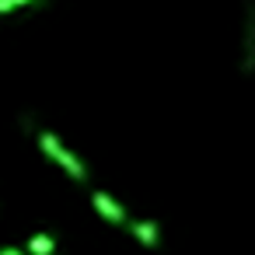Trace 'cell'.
Instances as JSON below:
<instances>
[{
	"label": "cell",
	"mask_w": 255,
	"mask_h": 255,
	"mask_svg": "<svg viewBox=\"0 0 255 255\" xmlns=\"http://www.w3.org/2000/svg\"><path fill=\"white\" fill-rule=\"evenodd\" d=\"M28 255H56V238L49 234V231H39V234H32L28 238V248H25Z\"/></svg>",
	"instance_id": "5"
},
{
	"label": "cell",
	"mask_w": 255,
	"mask_h": 255,
	"mask_svg": "<svg viewBox=\"0 0 255 255\" xmlns=\"http://www.w3.org/2000/svg\"><path fill=\"white\" fill-rule=\"evenodd\" d=\"M35 143H39V150H42L53 164H60V168L67 171V178H74V182H84V178H88V168L81 164V157H77L74 150H67V143H63L56 133L39 129V133H35Z\"/></svg>",
	"instance_id": "1"
},
{
	"label": "cell",
	"mask_w": 255,
	"mask_h": 255,
	"mask_svg": "<svg viewBox=\"0 0 255 255\" xmlns=\"http://www.w3.org/2000/svg\"><path fill=\"white\" fill-rule=\"evenodd\" d=\"M126 227H129V234L136 238L140 248H157V241H161L157 220H126Z\"/></svg>",
	"instance_id": "4"
},
{
	"label": "cell",
	"mask_w": 255,
	"mask_h": 255,
	"mask_svg": "<svg viewBox=\"0 0 255 255\" xmlns=\"http://www.w3.org/2000/svg\"><path fill=\"white\" fill-rule=\"evenodd\" d=\"M238 70L245 77H255V0H245L241 42H238Z\"/></svg>",
	"instance_id": "2"
},
{
	"label": "cell",
	"mask_w": 255,
	"mask_h": 255,
	"mask_svg": "<svg viewBox=\"0 0 255 255\" xmlns=\"http://www.w3.org/2000/svg\"><path fill=\"white\" fill-rule=\"evenodd\" d=\"M28 4H39V0H0V14H11V11H21Z\"/></svg>",
	"instance_id": "6"
},
{
	"label": "cell",
	"mask_w": 255,
	"mask_h": 255,
	"mask_svg": "<svg viewBox=\"0 0 255 255\" xmlns=\"http://www.w3.org/2000/svg\"><path fill=\"white\" fill-rule=\"evenodd\" d=\"M91 206H95V213H102L109 224H126V220H129L126 206H123L119 199H112L105 189H95V192H91Z\"/></svg>",
	"instance_id": "3"
},
{
	"label": "cell",
	"mask_w": 255,
	"mask_h": 255,
	"mask_svg": "<svg viewBox=\"0 0 255 255\" xmlns=\"http://www.w3.org/2000/svg\"><path fill=\"white\" fill-rule=\"evenodd\" d=\"M0 255H28V252H21V248H0Z\"/></svg>",
	"instance_id": "7"
}]
</instances>
